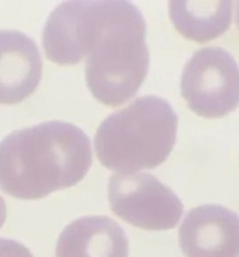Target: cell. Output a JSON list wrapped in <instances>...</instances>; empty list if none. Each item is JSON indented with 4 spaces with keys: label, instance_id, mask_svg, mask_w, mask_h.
<instances>
[{
    "label": "cell",
    "instance_id": "1",
    "mask_svg": "<svg viewBox=\"0 0 239 257\" xmlns=\"http://www.w3.org/2000/svg\"><path fill=\"white\" fill-rule=\"evenodd\" d=\"M147 24L124 0L65 2L48 18L43 47L49 60L75 65L84 57L85 79L93 97L107 107L129 100L149 70Z\"/></svg>",
    "mask_w": 239,
    "mask_h": 257
},
{
    "label": "cell",
    "instance_id": "2",
    "mask_svg": "<svg viewBox=\"0 0 239 257\" xmlns=\"http://www.w3.org/2000/svg\"><path fill=\"white\" fill-rule=\"evenodd\" d=\"M92 166L88 136L50 120L14 131L0 142V188L19 200H40L78 185Z\"/></svg>",
    "mask_w": 239,
    "mask_h": 257
},
{
    "label": "cell",
    "instance_id": "3",
    "mask_svg": "<svg viewBox=\"0 0 239 257\" xmlns=\"http://www.w3.org/2000/svg\"><path fill=\"white\" fill-rule=\"evenodd\" d=\"M178 117L157 95H145L103 120L94 137L99 162L108 170L130 175L162 165L174 148Z\"/></svg>",
    "mask_w": 239,
    "mask_h": 257
},
{
    "label": "cell",
    "instance_id": "4",
    "mask_svg": "<svg viewBox=\"0 0 239 257\" xmlns=\"http://www.w3.org/2000/svg\"><path fill=\"white\" fill-rule=\"evenodd\" d=\"M180 92L188 108L199 117H225L239 105L238 63L222 48L198 50L183 69Z\"/></svg>",
    "mask_w": 239,
    "mask_h": 257
},
{
    "label": "cell",
    "instance_id": "5",
    "mask_svg": "<svg viewBox=\"0 0 239 257\" xmlns=\"http://www.w3.org/2000/svg\"><path fill=\"white\" fill-rule=\"evenodd\" d=\"M108 198L118 217L143 230L174 228L184 208L169 187L148 173L113 175L108 183Z\"/></svg>",
    "mask_w": 239,
    "mask_h": 257
},
{
    "label": "cell",
    "instance_id": "6",
    "mask_svg": "<svg viewBox=\"0 0 239 257\" xmlns=\"http://www.w3.org/2000/svg\"><path fill=\"white\" fill-rule=\"evenodd\" d=\"M185 257H239V216L220 205H202L185 216L179 228Z\"/></svg>",
    "mask_w": 239,
    "mask_h": 257
},
{
    "label": "cell",
    "instance_id": "7",
    "mask_svg": "<svg viewBox=\"0 0 239 257\" xmlns=\"http://www.w3.org/2000/svg\"><path fill=\"white\" fill-rule=\"evenodd\" d=\"M42 73L34 40L18 30H0V104H18L30 97Z\"/></svg>",
    "mask_w": 239,
    "mask_h": 257
},
{
    "label": "cell",
    "instance_id": "8",
    "mask_svg": "<svg viewBox=\"0 0 239 257\" xmlns=\"http://www.w3.org/2000/svg\"><path fill=\"white\" fill-rule=\"evenodd\" d=\"M57 257H128L123 228L107 216H87L68 225L58 238Z\"/></svg>",
    "mask_w": 239,
    "mask_h": 257
},
{
    "label": "cell",
    "instance_id": "9",
    "mask_svg": "<svg viewBox=\"0 0 239 257\" xmlns=\"http://www.w3.org/2000/svg\"><path fill=\"white\" fill-rule=\"evenodd\" d=\"M229 0H172L169 17L185 39L203 44L220 37L232 23Z\"/></svg>",
    "mask_w": 239,
    "mask_h": 257
},
{
    "label": "cell",
    "instance_id": "10",
    "mask_svg": "<svg viewBox=\"0 0 239 257\" xmlns=\"http://www.w3.org/2000/svg\"><path fill=\"white\" fill-rule=\"evenodd\" d=\"M0 257H34L23 243L8 238H0Z\"/></svg>",
    "mask_w": 239,
    "mask_h": 257
},
{
    "label": "cell",
    "instance_id": "11",
    "mask_svg": "<svg viewBox=\"0 0 239 257\" xmlns=\"http://www.w3.org/2000/svg\"><path fill=\"white\" fill-rule=\"evenodd\" d=\"M5 218H7V205H5L4 198L0 196V228L4 225Z\"/></svg>",
    "mask_w": 239,
    "mask_h": 257
},
{
    "label": "cell",
    "instance_id": "12",
    "mask_svg": "<svg viewBox=\"0 0 239 257\" xmlns=\"http://www.w3.org/2000/svg\"><path fill=\"white\" fill-rule=\"evenodd\" d=\"M235 20H237V27L239 30V3L237 4V14H235Z\"/></svg>",
    "mask_w": 239,
    "mask_h": 257
}]
</instances>
